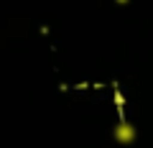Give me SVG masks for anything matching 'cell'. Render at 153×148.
<instances>
[{"label": "cell", "mask_w": 153, "mask_h": 148, "mask_svg": "<svg viewBox=\"0 0 153 148\" xmlns=\"http://www.w3.org/2000/svg\"><path fill=\"white\" fill-rule=\"evenodd\" d=\"M112 138H115V143H120V146H130V143H135L138 130H135V125H133V123L120 120L117 125L112 128Z\"/></svg>", "instance_id": "1"}, {"label": "cell", "mask_w": 153, "mask_h": 148, "mask_svg": "<svg viewBox=\"0 0 153 148\" xmlns=\"http://www.w3.org/2000/svg\"><path fill=\"white\" fill-rule=\"evenodd\" d=\"M117 3H123V5H125V3H128V0H117Z\"/></svg>", "instance_id": "2"}]
</instances>
